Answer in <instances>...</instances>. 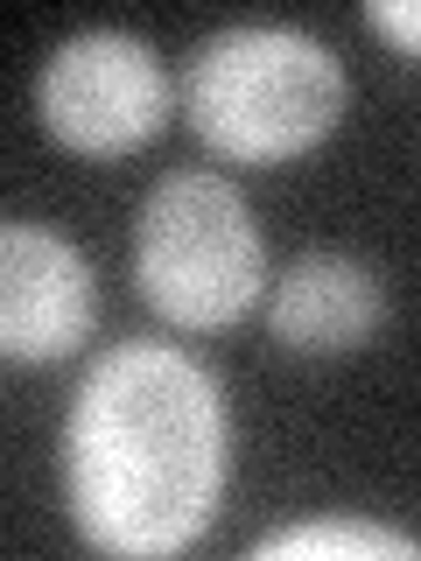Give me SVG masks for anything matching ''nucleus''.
I'll list each match as a JSON object with an SVG mask.
<instances>
[{
	"mask_svg": "<svg viewBox=\"0 0 421 561\" xmlns=\"http://www.w3.org/2000/svg\"><path fill=\"white\" fill-rule=\"evenodd\" d=\"M303 554H359V561H414V540L394 526H365V519H303L281 534L253 540V561H303Z\"/></svg>",
	"mask_w": 421,
	"mask_h": 561,
	"instance_id": "0eeeda50",
	"label": "nucleus"
},
{
	"mask_svg": "<svg viewBox=\"0 0 421 561\" xmlns=\"http://www.w3.org/2000/svg\"><path fill=\"white\" fill-rule=\"evenodd\" d=\"M386 295L379 280L344 253H303L274 288V337L288 351L330 358V351H359L379 330Z\"/></svg>",
	"mask_w": 421,
	"mask_h": 561,
	"instance_id": "423d86ee",
	"label": "nucleus"
},
{
	"mask_svg": "<svg viewBox=\"0 0 421 561\" xmlns=\"http://www.w3.org/2000/svg\"><path fill=\"white\" fill-rule=\"evenodd\" d=\"M140 302L175 330H225L268 288V245L225 175L183 169L148 190L134 218Z\"/></svg>",
	"mask_w": 421,
	"mask_h": 561,
	"instance_id": "7ed1b4c3",
	"label": "nucleus"
},
{
	"mask_svg": "<svg viewBox=\"0 0 421 561\" xmlns=\"http://www.w3.org/2000/svg\"><path fill=\"white\" fill-rule=\"evenodd\" d=\"M99 288L84 253L49 225H0V358H64L92 337Z\"/></svg>",
	"mask_w": 421,
	"mask_h": 561,
	"instance_id": "39448f33",
	"label": "nucleus"
},
{
	"mask_svg": "<svg viewBox=\"0 0 421 561\" xmlns=\"http://www.w3.org/2000/svg\"><path fill=\"white\" fill-rule=\"evenodd\" d=\"M183 113L225 162H295L344 119V64L316 35L239 22L190 57Z\"/></svg>",
	"mask_w": 421,
	"mask_h": 561,
	"instance_id": "f03ea898",
	"label": "nucleus"
},
{
	"mask_svg": "<svg viewBox=\"0 0 421 561\" xmlns=\"http://www.w3.org/2000/svg\"><path fill=\"white\" fill-rule=\"evenodd\" d=\"M365 22H373L379 35H394V43L414 57V43H421V8H414V0H373V8H365Z\"/></svg>",
	"mask_w": 421,
	"mask_h": 561,
	"instance_id": "6e6552de",
	"label": "nucleus"
},
{
	"mask_svg": "<svg viewBox=\"0 0 421 561\" xmlns=\"http://www.w3.org/2000/svg\"><path fill=\"white\" fill-rule=\"evenodd\" d=\"M232 470L225 393L190 351L120 344L64 414V499L99 554H183L210 526Z\"/></svg>",
	"mask_w": 421,
	"mask_h": 561,
	"instance_id": "f257e3e1",
	"label": "nucleus"
},
{
	"mask_svg": "<svg viewBox=\"0 0 421 561\" xmlns=\"http://www.w3.org/2000/svg\"><path fill=\"white\" fill-rule=\"evenodd\" d=\"M43 127L70 154H134L169 119V70L140 35L84 28L43 64Z\"/></svg>",
	"mask_w": 421,
	"mask_h": 561,
	"instance_id": "20e7f679",
	"label": "nucleus"
}]
</instances>
